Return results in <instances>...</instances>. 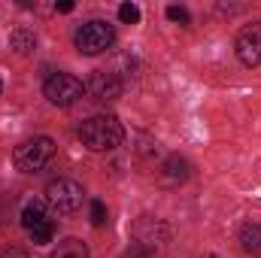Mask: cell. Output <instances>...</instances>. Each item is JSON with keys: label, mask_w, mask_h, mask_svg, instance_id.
I'll use <instances>...</instances> for the list:
<instances>
[{"label": "cell", "mask_w": 261, "mask_h": 258, "mask_svg": "<svg viewBox=\"0 0 261 258\" xmlns=\"http://www.w3.org/2000/svg\"><path fill=\"white\" fill-rule=\"evenodd\" d=\"M119 18H122L125 24H137V21H140V6H137V3H122V6H119Z\"/></svg>", "instance_id": "cell-16"}, {"label": "cell", "mask_w": 261, "mask_h": 258, "mask_svg": "<svg viewBox=\"0 0 261 258\" xmlns=\"http://www.w3.org/2000/svg\"><path fill=\"white\" fill-rule=\"evenodd\" d=\"M88 91H91L97 100H116V97H122L125 82H122L116 73H110V70H94V73L88 76Z\"/></svg>", "instance_id": "cell-7"}, {"label": "cell", "mask_w": 261, "mask_h": 258, "mask_svg": "<svg viewBox=\"0 0 261 258\" xmlns=\"http://www.w3.org/2000/svg\"><path fill=\"white\" fill-rule=\"evenodd\" d=\"M52 234H55V225L49 222V225H43V228L31 231V240H34L37 246H46V243H52Z\"/></svg>", "instance_id": "cell-15"}, {"label": "cell", "mask_w": 261, "mask_h": 258, "mask_svg": "<svg viewBox=\"0 0 261 258\" xmlns=\"http://www.w3.org/2000/svg\"><path fill=\"white\" fill-rule=\"evenodd\" d=\"M0 91H3V82H0Z\"/></svg>", "instance_id": "cell-22"}, {"label": "cell", "mask_w": 261, "mask_h": 258, "mask_svg": "<svg viewBox=\"0 0 261 258\" xmlns=\"http://www.w3.org/2000/svg\"><path fill=\"white\" fill-rule=\"evenodd\" d=\"M52 258H88V246L79 237H67L58 243V249L52 252Z\"/></svg>", "instance_id": "cell-12"}, {"label": "cell", "mask_w": 261, "mask_h": 258, "mask_svg": "<svg viewBox=\"0 0 261 258\" xmlns=\"http://www.w3.org/2000/svg\"><path fill=\"white\" fill-rule=\"evenodd\" d=\"M134 67H137V61H134L130 55H119V58H116V67H113L110 73H116V76L122 79V76H134Z\"/></svg>", "instance_id": "cell-14"}, {"label": "cell", "mask_w": 261, "mask_h": 258, "mask_svg": "<svg viewBox=\"0 0 261 258\" xmlns=\"http://www.w3.org/2000/svg\"><path fill=\"white\" fill-rule=\"evenodd\" d=\"M0 219H3V216H0Z\"/></svg>", "instance_id": "cell-23"}, {"label": "cell", "mask_w": 261, "mask_h": 258, "mask_svg": "<svg viewBox=\"0 0 261 258\" xmlns=\"http://www.w3.org/2000/svg\"><path fill=\"white\" fill-rule=\"evenodd\" d=\"M79 137L91 152H110V149L122 146L125 128H122V122L116 116H91L88 122H82Z\"/></svg>", "instance_id": "cell-1"}, {"label": "cell", "mask_w": 261, "mask_h": 258, "mask_svg": "<svg viewBox=\"0 0 261 258\" xmlns=\"http://www.w3.org/2000/svg\"><path fill=\"white\" fill-rule=\"evenodd\" d=\"M134 237H137V243L140 246H146V249H152L155 252V246H161V243H167L170 240V231H167V225L164 222H158V219H143V222H137V228H134Z\"/></svg>", "instance_id": "cell-8"}, {"label": "cell", "mask_w": 261, "mask_h": 258, "mask_svg": "<svg viewBox=\"0 0 261 258\" xmlns=\"http://www.w3.org/2000/svg\"><path fill=\"white\" fill-rule=\"evenodd\" d=\"M34 46H37L34 31H28V28H12V31H9V49H12V52H18V55H31Z\"/></svg>", "instance_id": "cell-11"}, {"label": "cell", "mask_w": 261, "mask_h": 258, "mask_svg": "<svg viewBox=\"0 0 261 258\" xmlns=\"http://www.w3.org/2000/svg\"><path fill=\"white\" fill-rule=\"evenodd\" d=\"M91 225L94 228L107 225V207H103V200H91Z\"/></svg>", "instance_id": "cell-17"}, {"label": "cell", "mask_w": 261, "mask_h": 258, "mask_svg": "<svg viewBox=\"0 0 261 258\" xmlns=\"http://www.w3.org/2000/svg\"><path fill=\"white\" fill-rule=\"evenodd\" d=\"M234 49H237L240 64H246V67H258L261 64V21H252V24L240 28Z\"/></svg>", "instance_id": "cell-6"}, {"label": "cell", "mask_w": 261, "mask_h": 258, "mask_svg": "<svg viewBox=\"0 0 261 258\" xmlns=\"http://www.w3.org/2000/svg\"><path fill=\"white\" fill-rule=\"evenodd\" d=\"M125 258H155V252L146 249V246H140V243H130V249L125 252Z\"/></svg>", "instance_id": "cell-19"}, {"label": "cell", "mask_w": 261, "mask_h": 258, "mask_svg": "<svg viewBox=\"0 0 261 258\" xmlns=\"http://www.w3.org/2000/svg\"><path fill=\"white\" fill-rule=\"evenodd\" d=\"M82 200H85V192H82V186L73 183V179H55V183H49V189H46V203H49L58 216H73V213L82 207Z\"/></svg>", "instance_id": "cell-4"}, {"label": "cell", "mask_w": 261, "mask_h": 258, "mask_svg": "<svg viewBox=\"0 0 261 258\" xmlns=\"http://www.w3.org/2000/svg\"><path fill=\"white\" fill-rule=\"evenodd\" d=\"M43 91H46L49 104H55V107H70V104H76V100L82 97L85 85H82L76 76H70V73H55V76L46 79Z\"/></svg>", "instance_id": "cell-5"}, {"label": "cell", "mask_w": 261, "mask_h": 258, "mask_svg": "<svg viewBox=\"0 0 261 258\" xmlns=\"http://www.w3.org/2000/svg\"><path fill=\"white\" fill-rule=\"evenodd\" d=\"M3 258H28L21 249H9V252H3Z\"/></svg>", "instance_id": "cell-21"}, {"label": "cell", "mask_w": 261, "mask_h": 258, "mask_svg": "<svg viewBox=\"0 0 261 258\" xmlns=\"http://www.w3.org/2000/svg\"><path fill=\"white\" fill-rule=\"evenodd\" d=\"M186 179H189V161L179 158V155H170V158L164 161V167L158 170V183H161L164 189H176V186L186 183Z\"/></svg>", "instance_id": "cell-9"}, {"label": "cell", "mask_w": 261, "mask_h": 258, "mask_svg": "<svg viewBox=\"0 0 261 258\" xmlns=\"http://www.w3.org/2000/svg\"><path fill=\"white\" fill-rule=\"evenodd\" d=\"M52 219H49V213H46V200H31V203H24V210H21V225H24V231L31 234V231H37V228H43V225H49Z\"/></svg>", "instance_id": "cell-10"}, {"label": "cell", "mask_w": 261, "mask_h": 258, "mask_svg": "<svg viewBox=\"0 0 261 258\" xmlns=\"http://www.w3.org/2000/svg\"><path fill=\"white\" fill-rule=\"evenodd\" d=\"M55 9H58V12H73V0H61Z\"/></svg>", "instance_id": "cell-20"}, {"label": "cell", "mask_w": 261, "mask_h": 258, "mask_svg": "<svg viewBox=\"0 0 261 258\" xmlns=\"http://www.w3.org/2000/svg\"><path fill=\"white\" fill-rule=\"evenodd\" d=\"M73 43H76L79 55H100V52H107V49L116 43V31H113V24L94 18V21H85V24L76 31Z\"/></svg>", "instance_id": "cell-3"}, {"label": "cell", "mask_w": 261, "mask_h": 258, "mask_svg": "<svg viewBox=\"0 0 261 258\" xmlns=\"http://www.w3.org/2000/svg\"><path fill=\"white\" fill-rule=\"evenodd\" d=\"M55 158V140L52 137H31L15 146L12 161L21 173H40L49 161Z\"/></svg>", "instance_id": "cell-2"}, {"label": "cell", "mask_w": 261, "mask_h": 258, "mask_svg": "<svg viewBox=\"0 0 261 258\" xmlns=\"http://www.w3.org/2000/svg\"><path fill=\"white\" fill-rule=\"evenodd\" d=\"M167 18L170 21H179V24H189L192 21V15H189L186 6H167Z\"/></svg>", "instance_id": "cell-18"}, {"label": "cell", "mask_w": 261, "mask_h": 258, "mask_svg": "<svg viewBox=\"0 0 261 258\" xmlns=\"http://www.w3.org/2000/svg\"><path fill=\"white\" fill-rule=\"evenodd\" d=\"M240 243L249 255H261V225H243L240 228Z\"/></svg>", "instance_id": "cell-13"}]
</instances>
